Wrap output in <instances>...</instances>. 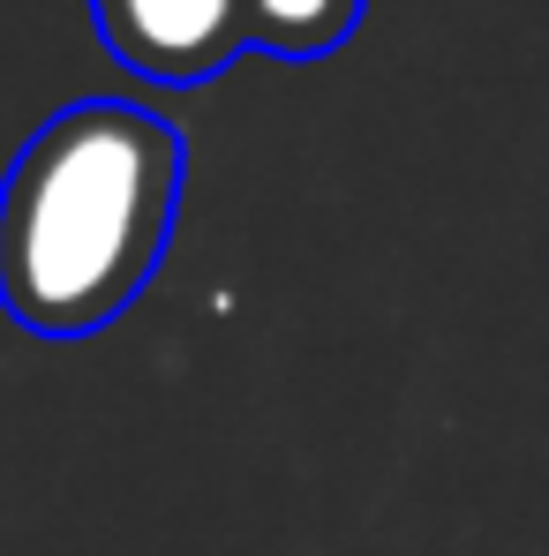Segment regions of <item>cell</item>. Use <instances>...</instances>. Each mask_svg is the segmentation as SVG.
I'll list each match as a JSON object with an SVG mask.
<instances>
[{
    "label": "cell",
    "mask_w": 549,
    "mask_h": 556,
    "mask_svg": "<svg viewBox=\"0 0 549 556\" xmlns=\"http://www.w3.org/2000/svg\"><path fill=\"white\" fill-rule=\"evenodd\" d=\"M188 181L174 121L128 98H76L30 128L0 181V316L30 339L121 324L166 264Z\"/></svg>",
    "instance_id": "1"
},
{
    "label": "cell",
    "mask_w": 549,
    "mask_h": 556,
    "mask_svg": "<svg viewBox=\"0 0 549 556\" xmlns=\"http://www.w3.org/2000/svg\"><path fill=\"white\" fill-rule=\"evenodd\" d=\"M369 0H249V53L324 61L362 30Z\"/></svg>",
    "instance_id": "3"
},
{
    "label": "cell",
    "mask_w": 549,
    "mask_h": 556,
    "mask_svg": "<svg viewBox=\"0 0 549 556\" xmlns=\"http://www.w3.org/2000/svg\"><path fill=\"white\" fill-rule=\"evenodd\" d=\"M98 46L144 84H211L249 53V0H91Z\"/></svg>",
    "instance_id": "2"
}]
</instances>
